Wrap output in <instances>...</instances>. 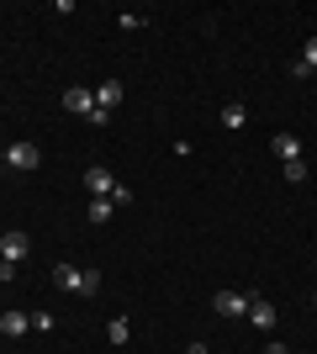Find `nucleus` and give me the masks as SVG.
Instances as JSON below:
<instances>
[{"instance_id": "nucleus-1", "label": "nucleus", "mask_w": 317, "mask_h": 354, "mask_svg": "<svg viewBox=\"0 0 317 354\" xmlns=\"http://www.w3.org/2000/svg\"><path fill=\"white\" fill-rule=\"evenodd\" d=\"M53 286H59V291L95 296V291H101V270H75V265H59V270H53Z\"/></svg>"}, {"instance_id": "nucleus-2", "label": "nucleus", "mask_w": 317, "mask_h": 354, "mask_svg": "<svg viewBox=\"0 0 317 354\" xmlns=\"http://www.w3.org/2000/svg\"><path fill=\"white\" fill-rule=\"evenodd\" d=\"M249 301H254V296H243V291H217V296H211V312H222V317H243Z\"/></svg>"}, {"instance_id": "nucleus-3", "label": "nucleus", "mask_w": 317, "mask_h": 354, "mask_svg": "<svg viewBox=\"0 0 317 354\" xmlns=\"http://www.w3.org/2000/svg\"><path fill=\"white\" fill-rule=\"evenodd\" d=\"M64 111H75V117H90V111H95V90L69 85V90H64Z\"/></svg>"}, {"instance_id": "nucleus-4", "label": "nucleus", "mask_w": 317, "mask_h": 354, "mask_svg": "<svg viewBox=\"0 0 317 354\" xmlns=\"http://www.w3.org/2000/svg\"><path fill=\"white\" fill-rule=\"evenodd\" d=\"M27 254H32V238L27 233H6V238H0V259H6V265H21Z\"/></svg>"}, {"instance_id": "nucleus-5", "label": "nucleus", "mask_w": 317, "mask_h": 354, "mask_svg": "<svg viewBox=\"0 0 317 354\" xmlns=\"http://www.w3.org/2000/svg\"><path fill=\"white\" fill-rule=\"evenodd\" d=\"M6 164H11V169H37L43 153H37V143H11L6 148Z\"/></svg>"}, {"instance_id": "nucleus-6", "label": "nucleus", "mask_w": 317, "mask_h": 354, "mask_svg": "<svg viewBox=\"0 0 317 354\" xmlns=\"http://www.w3.org/2000/svg\"><path fill=\"white\" fill-rule=\"evenodd\" d=\"M270 148H275V159H280V164L302 159V138H291V133H275V138H270Z\"/></svg>"}, {"instance_id": "nucleus-7", "label": "nucleus", "mask_w": 317, "mask_h": 354, "mask_svg": "<svg viewBox=\"0 0 317 354\" xmlns=\"http://www.w3.org/2000/svg\"><path fill=\"white\" fill-rule=\"evenodd\" d=\"M275 317H280V312H275L270 301H259V296L249 301V323H254V328H265V333H270V328H275Z\"/></svg>"}, {"instance_id": "nucleus-8", "label": "nucleus", "mask_w": 317, "mask_h": 354, "mask_svg": "<svg viewBox=\"0 0 317 354\" xmlns=\"http://www.w3.org/2000/svg\"><path fill=\"white\" fill-rule=\"evenodd\" d=\"M317 69V37H307V48H302V59L291 64V80H307V74Z\"/></svg>"}, {"instance_id": "nucleus-9", "label": "nucleus", "mask_w": 317, "mask_h": 354, "mask_svg": "<svg viewBox=\"0 0 317 354\" xmlns=\"http://www.w3.org/2000/svg\"><path fill=\"white\" fill-rule=\"evenodd\" d=\"M95 106H101V111H117L122 106V80H106V85L95 90Z\"/></svg>"}, {"instance_id": "nucleus-10", "label": "nucleus", "mask_w": 317, "mask_h": 354, "mask_svg": "<svg viewBox=\"0 0 317 354\" xmlns=\"http://www.w3.org/2000/svg\"><path fill=\"white\" fill-rule=\"evenodd\" d=\"M27 328H32V317H27V312H6V317H0V333H6V339H21Z\"/></svg>"}, {"instance_id": "nucleus-11", "label": "nucleus", "mask_w": 317, "mask_h": 354, "mask_svg": "<svg viewBox=\"0 0 317 354\" xmlns=\"http://www.w3.org/2000/svg\"><path fill=\"white\" fill-rule=\"evenodd\" d=\"M106 339H111V344L122 349V344L133 339V323H127V317H111V323H106Z\"/></svg>"}, {"instance_id": "nucleus-12", "label": "nucleus", "mask_w": 317, "mask_h": 354, "mask_svg": "<svg viewBox=\"0 0 317 354\" xmlns=\"http://www.w3.org/2000/svg\"><path fill=\"white\" fill-rule=\"evenodd\" d=\"M243 122H249V111H243V101H227V106H222V127H233V133H238Z\"/></svg>"}, {"instance_id": "nucleus-13", "label": "nucleus", "mask_w": 317, "mask_h": 354, "mask_svg": "<svg viewBox=\"0 0 317 354\" xmlns=\"http://www.w3.org/2000/svg\"><path fill=\"white\" fill-rule=\"evenodd\" d=\"M111 212H117V207H111V201H90V212H85V217H90L95 227H101V222H111Z\"/></svg>"}, {"instance_id": "nucleus-14", "label": "nucleus", "mask_w": 317, "mask_h": 354, "mask_svg": "<svg viewBox=\"0 0 317 354\" xmlns=\"http://www.w3.org/2000/svg\"><path fill=\"white\" fill-rule=\"evenodd\" d=\"M286 180H291V185H307V164L291 159V164H286Z\"/></svg>"}, {"instance_id": "nucleus-15", "label": "nucleus", "mask_w": 317, "mask_h": 354, "mask_svg": "<svg viewBox=\"0 0 317 354\" xmlns=\"http://www.w3.org/2000/svg\"><path fill=\"white\" fill-rule=\"evenodd\" d=\"M265 354H291V349H286V344H270V349H265Z\"/></svg>"}, {"instance_id": "nucleus-16", "label": "nucleus", "mask_w": 317, "mask_h": 354, "mask_svg": "<svg viewBox=\"0 0 317 354\" xmlns=\"http://www.w3.org/2000/svg\"><path fill=\"white\" fill-rule=\"evenodd\" d=\"M185 354H206V344H191V349H185Z\"/></svg>"}, {"instance_id": "nucleus-17", "label": "nucleus", "mask_w": 317, "mask_h": 354, "mask_svg": "<svg viewBox=\"0 0 317 354\" xmlns=\"http://www.w3.org/2000/svg\"><path fill=\"white\" fill-rule=\"evenodd\" d=\"M0 270H6V259H0Z\"/></svg>"}, {"instance_id": "nucleus-18", "label": "nucleus", "mask_w": 317, "mask_h": 354, "mask_svg": "<svg viewBox=\"0 0 317 354\" xmlns=\"http://www.w3.org/2000/svg\"><path fill=\"white\" fill-rule=\"evenodd\" d=\"M312 307H317V296H312Z\"/></svg>"}]
</instances>
